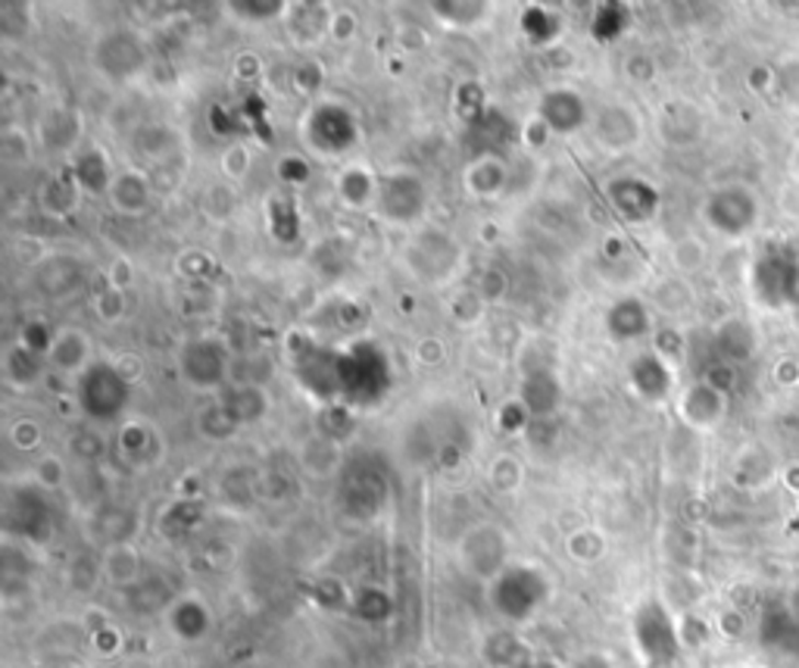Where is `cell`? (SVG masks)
<instances>
[{
  "label": "cell",
  "mask_w": 799,
  "mask_h": 668,
  "mask_svg": "<svg viewBox=\"0 0 799 668\" xmlns=\"http://www.w3.org/2000/svg\"><path fill=\"white\" fill-rule=\"evenodd\" d=\"M393 385L385 347L375 341H356L341 350V404L347 409H369L388 397Z\"/></svg>",
  "instance_id": "1"
},
{
  "label": "cell",
  "mask_w": 799,
  "mask_h": 668,
  "mask_svg": "<svg viewBox=\"0 0 799 668\" xmlns=\"http://www.w3.org/2000/svg\"><path fill=\"white\" fill-rule=\"evenodd\" d=\"M553 593L550 578L537 566H506L491 585H488V600L496 615L506 622H528L540 609L547 607Z\"/></svg>",
  "instance_id": "2"
},
{
  "label": "cell",
  "mask_w": 799,
  "mask_h": 668,
  "mask_svg": "<svg viewBox=\"0 0 799 668\" xmlns=\"http://www.w3.org/2000/svg\"><path fill=\"white\" fill-rule=\"evenodd\" d=\"M287 353L294 363V378L309 397L322 404H341V350L316 344L307 335H294Z\"/></svg>",
  "instance_id": "3"
},
{
  "label": "cell",
  "mask_w": 799,
  "mask_h": 668,
  "mask_svg": "<svg viewBox=\"0 0 799 668\" xmlns=\"http://www.w3.org/2000/svg\"><path fill=\"white\" fill-rule=\"evenodd\" d=\"M375 216L381 223L397 228H412L422 223L429 210V184L412 169H390L378 176V194H375Z\"/></svg>",
  "instance_id": "4"
},
{
  "label": "cell",
  "mask_w": 799,
  "mask_h": 668,
  "mask_svg": "<svg viewBox=\"0 0 799 668\" xmlns=\"http://www.w3.org/2000/svg\"><path fill=\"white\" fill-rule=\"evenodd\" d=\"M132 385L116 363H91L76 378V400L94 422H113L128 406Z\"/></svg>",
  "instance_id": "5"
},
{
  "label": "cell",
  "mask_w": 799,
  "mask_h": 668,
  "mask_svg": "<svg viewBox=\"0 0 799 668\" xmlns=\"http://www.w3.org/2000/svg\"><path fill=\"white\" fill-rule=\"evenodd\" d=\"M403 265L419 282L447 284L463 265V247L447 231L425 228L403 247Z\"/></svg>",
  "instance_id": "6"
},
{
  "label": "cell",
  "mask_w": 799,
  "mask_h": 668,
  "mask_svg": "<svg viewBox=\"0 0 799 668\" xmlns=\"http://www.w3.org/2000/svg\"><path fill=\"white\" fill-rule=\"evenodd\" d=\"M300 135L309 150H316L319 157H341L359 138L356 120L344 103H316L307 113V120L300 125Z\"/></svg>",
  "instance_id": "7"
},
{
  "label": "cell",
  "mask_w": 799,
  "mask_h": 668,
  "mask_svg": "<svg viewBox=\"0 0 799 668\" xmlns=\"http://www.w3.org/2000/svg\"><path fill=\"white\" fill-rule=\"evenodd\" d=\"M681 629L659 600H647L635 615V647L647 666H669L681 653Z\"/></svg>",
  "instance_id": "8"
},
{
  "label": "cell",
  "mask_w": 799,
  "mask_h": 668,
  "mask_svg": "<svg viewBox=\"0 0 799 668\" xmlns=\"http://www.w3.org/2000/svg\"><path fill=\"white\" fill-rule=\"evenodd\" d=\"M703 216L721 238H743L758 219L756 194L743 184L718 188L703 203Z\"/></svg>",
  "instance_id": "9"
},
{
  "label": "cell",
  "mask_w": 799,
  "mask_h": 668,
  "mask_svg": "<svg viewBox=\"0 0 799 668\" xmlns=\"http://www.w3.org/2000/svg\"><path fill=\"white\" fill-rule=\"evenodd\" d=\"M506 553H510V541H506L503 528L491 525V522L469 528L459 541V563L471 578H478L484 585H491L493 578L510 566Z\"/></svg>",
  "instance_id": "10"
},
{
  "label": "cell",
  "mask_w": 799,
  "mask_h": 668,
  "mask_svg": "<svg viewBox=\"0 0 799 668\" xmlns=\"http://www.w3.org/2000/svg\"><path fill=\"white\" fill-rule=\"evenodd\" d=\"M179 372L201 394H213L226 385L228 378V347L219 338H194L182 347Z\"/></svg>",
  "instance_id": "11"
},
{
  "label": "cell",
  "mask_w": 799,
  "mask_h": 668,
  "mask_svg": "<svg viewBox=\"0 0 799 668\" xmlns=\"http://www.w3.org/2000/svg\"><path fill=\"white\" fill-rule=\"evenodd\" d=\"M44 487L22 485L10 490L7 507H3V519H7V531H16L25 541H42L50 528V507L47 497L42 494Z\"/></svg>",
  "instance_id": "12"
},
{
  "label": "cell",
  "mask_w": 799,
  "mask_h": 668,
  "mask_svg": "<svg viewBox=\"0 0 799 668\" xmlns=\"http://www.w3.org/2000/svg\"><path fill=\"white\" fill-rule=\"evenodd\" d=\"M606 197L609 206L615 210V216L628 225H643L650 219H657L659 213V191L643 179L635 176H621L606 188Z\"/></svg>",
  "instance_id": "13"
},
{
  "label": "cell",
  "mask_w": 799,
  "mask_h": 668,
  "mask_svg": "<svg viewBox=\"0 0 799 668\" xmlns=\"http://www.w3.org/2000/svg\"><path fill=\"white\" fill-rule=\"evenodd\" d=\"M537 120L550 128V135L569 138L587 125L591 113H587V101L574 88H550L537 103Z\"/></svg>",
  "instance_id": "14"
},
{
  "label": "cell",
  "mask_w": 799,
  "mask_h": 668,
  "mask_svg": "<svg viewBox=\"0 0 799 668\" xmlns=\"http://www.w3.org/2000/svg\"><path fill=\"white\" fill-rule=\"evenodd\" d=\"M147 63V50L138 35L132 32H110L98 44V69L110 79H132Z\"/></svg>",
  "instance_id": "15"
},
{
  "label": "cell",
  "mask_w": 799,
  "mask_h": 668,
  "mask_svg": "<svg viewBox=\"0 0 799 668\" xmlns=\"http://www.w3.org/2000/svg\"><path fill=\"white\" fill-rule=\"evenodd\" d=\"M522 406L528 409L534 419H547L553 416L559 404H562V385L556 378L550 365H532L522 372V394H518Z\"/></svg>",
  "instance_id": "16"
},
{
  "label": "cell",
  "mask_w": 799,
  "mask_h": 668,
  "mask_svg": "<svg viewBox=\"0 0 799 668\" xmlns=\"http://www.w3.org/2000/svg\"><path fill=\"white\" fill-rule=\"evenodd\" d=\"M640 141V122L625 103H606L596 116V144L606 150H631Z\"/></svg>",
  "instance_id": "17"
},
{
  "label": "cell",
  "mask_w": 799,
  "mask_h": 668,
  "mask_svg": "<svg viewBox=\"0 0 799 668\" xmlns=\"http://www.w3.org/2000/svg\"><path fill=\"white\" fill-rule=\"evenodd\" d=\"M724 412H728V397H724V390H718L709 382L690 385L681 397V419L699 431L716 428L724 419Z\"/></svg>",
  "instance_id": "18"
},
{
  "label": "cell",
  "mask_w": 799,
  "mask_h": 668,
  "mask_svg": "<svg viewBox=\"0 0 799 668\" xmlns=\"http://www.w3.org/2000/svg\"><path fill=\"white\" fill-rule=\"evenodd\" d=\"M165 625L179 641L194 644V641H204L213 629V612L201 597H179L165 609Z\"/></svg>",
  "instance_id": "19"
},
{
  "label": "cell",
  "mask_w": 799,
  "mask_h": 668,
  "mask_svg": "<svg viewBox=\"0 0 799 668\" xmlns=\"http://www.w3.org/2000/svg\"><path fill=\"white\" fill-rule=\"evenodd\" d=\"M650 328H653L650 309L640 304L637 297H625V301H618V304L609 306V313H606V335H609L613 341H618V344L647 338Z\"/></svg>",
  "instance_id": "20"
},
{
  "label": "cell",
  "mask_w": 799,
  "mask_h": 668,
  "mask_svg": "<svg viewBox=\"0 0 799 668\" xmlns=\"http://www.w3.org/2000/svg\"><path fill=\"white\" fill-rule=\"evenodd\" d=\"M429 13L441 25L471 32V29H481L493 20L496 3H488V0H437V3H429Z\"/></svg>",
  "instance_id": "21"
},
{
  "label": "cell",
  "mask_w": 799,
  "mask_h": 668,
  "mask_svg": "<svg viewBox=\"0 0 799 668\" xmlns=\"http://www.w3.org/2000/svg\"><path fill=\"white\" fill-rule=\"evenodd\" d=\"M150 179L144 176L141 169H125L119 176H113V184H110V203L123 213V216H144L150 210Z\"/></svg>",
  "instance_id": "22"
},
{
  "label": "cell",
  "mask_w": 799,
  "mask_h": 668,
  "mask_svg": "<svg viewBox=\"0 0 799 668\" xmlns=\"http://www.w3.org/2000/svg\"><path fill=\"white\" fill-rule=\"evenodd\" d=\"M631 387L643 400H662L672 390V365L659 353H640L631 363Z\"/></svg>",
  "instance_id": "23"
},
{
  "label": "cell",
  "mask_w": 799,
  "mask_h": 668,
  "mask_svg": "<svg viewBox=\"0 0 799 668\" xmlns=\"http://www.w3.org/2000/svg\"><path fill=\"white\" fill-rule=\"evenodd\" d=\"M510 182V169L496 154H481L466 166L463 172V184L471 197H496Z\"/></svg>",
  "instance_id": "24"
},
{
  "label": "cell",
  "mask_w": 799,
  "mask_h": 668,
  "mask_svg": "<svg viewBox=\"0 0 799 668\" xmlns=\"http://www.w3.org/2000/svg\"><path fill=\"white\" fill-rule=\"evenodd\" d=\"M331 10L322 3H294L287 13V32L297 44H319L331 35Z\"/></svg>",
  "instance_id": "25"
},
{
  "label": "cell",
  "mask_w": 799,
  "mask_h": 668,
  "mask_svg": "<svg viewBox=\"0 0 799 668\" xmlns=\"http://www.w3.org/2000/svg\"><path fill=\"white\" fill-rule=\"evenodd\" d=\"M88 353H91V344H88V335L79 331V328H66L57 335V341L50 347L47 353V363L50 369H60V372H72V375H82L88 369Z\"/></svg>",
  "instance_id": "26"
},
{
  "label": "cell",
  "mask_w": 799,
  "mask_h": 668,
  "mask_svg": "<svg viewBox=\"0 0 799 668\" xmlns=\"http://www.w3.org/2000/svg\"><path fill=\"white\" fill-rule=\"evenodd\" d=\"M222 409L228 412V419L235 426H244V422H260L269 412V397L266 390L260 385H241L228 387L222 394Z\"/></svg>",
  "instance_id": "27"
},
{
  "label": "cell",
  "mask_w": 799,
  "mask_h": 668,
  "mask_svg": "<svg viewBox=\"0 0 799 668\" xmlns=\"http://www.w3.org/2000/svg\"><path fill=\"white\" fill-rule=\"evenodd\" d=\"M338 194L341 201L353 206V210H366V206H375V194H378V176L366 169L363 162L356 166H347L341 176H338Z\"/></svg>",
  "instance_id": "28"
},
{
  "label": "cell",
  "mask_w": 799,
  "mask_h": 668,
  "mask_svg": "<svg viewBox=\"0 0 799 668\" xmlns=\"http://www.w3.org/2000/svg\"><path fill=\"white\" fill-rule=\"evenodd\" d=\"M103 578L110 585H119V588H132L141 575V556L132 544H113V547L103 550L101 556Z\"/></svg>",
  "instance_id": "29"
},
{
  "label": "cell",
  "mask_w": 799,
  "mask_h": 668,
  "mask_svg": "<svg viewBox=\"0 0 799 668\" xmlns=\"http://www.w3.org/2000/svg\"><path fill=\"white\" fill-rule=\"evenodd\" d=\"M72 179L76 184L88 191V194H101V191H110L113 184V176H110V160L106 154L98 150V147H88L76 157V166H72Z\"/></svg>",
  "instance_id": "30"
},
{
  "label": "cell",
  "mask_w": 799,
  "mask_h": 668,
  "mask_svg": "<svg viewBox=\"0 0 799 668\" xmlns=\"http://www.w3.org/2000/svg\"><path fill=\"white\" fill-rule=\"evenodd\" d=\"M718 350L731 360V363H746L756 353V335L743 319H728L718 325L716 331Z\"/></svg>",
  "instance_id": "31"
},
{
  "label": "cell",
  "mask_w": 799,
  "mask_h": 668,
  "mask_svg": "<svg viewBox=\"0 0 799 668\" xmlns=\"http://www.w3.org/2000/svg\"><path fill=\"white\" fill-rule=\"evenodd\" d=\"M79 282H82V263L69 260V257H57V260L44 263L42 272H38V284L50 297H62V294L76 291Z\"/></svg>",
  "instance_id": "32"
},
{
  "label": "cell",
  "mask_w": 799,
  "mask_h": 668,
  "mask_svg": "<svg viewBox=\"0 0 799 668\" xmlns=\"http://www.w3.org/2000/svg\"><path fill=\"white\" fill-rule=\"evenodd\" d=\"M484 656H488V663L493 668H522L528 663V649L510 631L491 634V641L484 647Z\"/></svg>",
  "instance_id": "33"
},
{
  "label": "cell",
  "mask_w": 799,
  "mask_h": 668,
  "mask_svg": "<svg viewBox=\"0 0 799 668\" xmlns=\"http://www.w3.org/2000/svg\"><path fill=\"white\" fill-rule=\"evenodd\" d=\"M559 29H562V20H559V13L553 10H547V7H528L525 13H522V32H525V38L532 41V44H553L559 38Z\"/></svg>",
  "instance_id": "34"
},
{
  "label": "cell",
  "mask_w": 799,
  "mask_h": 668,
  "mask_svg": "<svg viewBox=\"0 0 799 668\" xmlns=\"http://www.w3.org/2000/svg\"><path fill=\"white\" fill-rule=\"evenodd\" d=\"M290 7H294V3H287V0H250V3H247V0H238V3H228V13H235V20L260 25V22L287 20Z\"/></svg>",
  "instance_id": "35"
},
{
  "label": "cell",
  "mask_w": 799,
  "mask_h": 668,
  "mask_svg": "<svg viewBox=\"0 0 799 668\" xmlns=\"http://www.w3.org/2000/svg\"><path fill=\"white\" fill-rule=\"evenodd\" d=\"M38 375H42V356L38 353L25 350L22 344L7 350V382L10 385L32 387L38 382Z\"/></svg>",
  "instance_id": "36"
},
{
  "label": "cell",
  "mask_w": 799,
  "mask_h": 668,
  "mask_svg": "<svg viewBox=\"0 0 799 668\" xmlns=\"http://www.w3.org/2000/svg\"><path fill=\"white\" fill-rule=\"evenodd\" d=\"M79 184L76 179H57V182H50L44 188V210L50 213V216H66L76 203H79Z\"/></svg>",
  "instance_id": "37"
},
{
  "label": "cell",
  "mask_w": 799,
  "mask_h": 668,
  "mask_svg": "<svg viewBox=\"0 0 799 668\" xmlns=\"http://www.w3.org/2000/svg\"><path fill=\"white\" fill-rule=\"evenodd\" d=\"M150 441H153V431L141 422H128V426L119 431V450H123L125 460L132 463H147L150 456Z\"/></svg>",
  "instance_id": "38"
},
{
  "label": "cell",
  "mask_w": 799,
  "mask_h": 668,
  "mask_svg": "<svg viewBox=\"0 0 799 668\" xmlns=\"http://www.w3.org/2000/svg\"><path fill=\"white\" fill-rule=\"evenodd\" d=\"M628 25V7L621 3H603L594 16V38L596 41H613L618 38V32Z\"/></svg>",
  "instance_id": "39"
},
{
  "label": "cell",
  "mask_w": 799,
  "mask_h": 668,
  "mask_svg": "<svg viewBox=\"0 0 799 668\" xmlns=\"http://www.w3.org/2000/svg\"><path fill=\"white\" fill-rule=\"evenodd\" d=\"M350 607L356 609V615L366 619V622H385L390 615V600L381 593V590L375 588L359 590V593L350 600Z\"/></svg>",
  "instance_id": "40"
},
{
  "label": "cell",
  "mask_w": 799,
  "mask_h": 668,
  "mask_svg": "<svg viewBox=\"0 0 799 668\" xmlns=\"http://www.w3.org/2000/svg\"><path fill=\"white\" fill-rule=\"evenodd\" d=\"M57 341V335L50 331V325L44 322H25L22 325V335H20V344L25 350H32V353H38V356H47L50 353V347Z\"/></svg>",
  "instance_id": "41"
},
{
  "label": "cell",
  "mask_w": 799,
  "mask_h": 668,
  "mask_svg": "<svg viewBox=\"0 0 799 668\" xmlns=\"http://www.w3.org/2000/svg\"><path fill=\"white\" fill-rule=\"evenodd\" d=\"M569 556L581 559V563H594L603 556V537L594 531H578L569 537Z\"/></svg>",
  "instance_id": "42"
},
{
  "label": "cell",
  "mask_w": 799,
  "mask_h": 668,
  "mask_svg": "<svg viewBox=\"0 0 799 668\" xmlns=\"http://www.w3.org/2000/svg\"><path fill=\"white\" fill-rule=\"evenodd\" d=\"M69 120H72V113H66V110L47 113V120H44V144L47 147H69V144H76V135L62 132V122Z\"/></svg>",
  "instance_id": "43"
},
{
  "label": "cell",
  "mask_w": 799,
  "mask_h": 668,
  "mask_svg": "<svg viewBox=\"0 0 799 668\" xmlns=\"http://www.w3.org/2000/svg\"><path fill=\"white\" fill-rule=\"evenodd\" d=\"M491 482L496 490H503V494H513L518 482H522V468L515 463L513 456H500L491 468Z\"/></svg>",
  "instance_id": "44"
},
{
  "label": "cell",
  "mask_w": 799,
  "mask_h": 668,
  "mask_svg": "<svg viewBox=\"0 0 799 668\" xmlns=\"http://www.w3.org/2000/svg\"><path fill=\"white\" fill-rule=\"evenodd\" d=\"M478 313H481V297L469 291V294H459L456 301H453V316L459 319L463 325L469 322H478Z\"/></svg>",
  "instance_id": "45"
},
{
  "label": "cell",
  "mask_w": 799,
  "mask_h": 668,
  "mask_svg": "<svg viewBox=\"0 0 799 668\" xmlns=\"http://www.w3.org/2000/svg\"><path fill=\"white\" fill-rule=\"evenodd\" d=\"M500 422H503L506 431H518V428H525V422H528V409L522 406V400H513V404L503 409V419Z\"/></svg>",
  "instance_id": "46"
},
{
  "label": "cell",
  "mask_w": 799,
  "mask_h": 668,
  "mask_svg": "<svg viewBox=\"0 0 799 668\" xmlns=\"http://www.w3.org/2000/svg\"><path fill=\"white\" fill-rule=\"evenodd\" d=\"M522 138H525V141H528V144H532V147H540V144L550 141V128H547L544 122H540V120H537V116H534V120L528 122L525 128H522Z\"/></svg>",
  "instance_id": "47"
},
{
  "label": "cell",
  "mask_w": 799,
  "mask_h": 668,
  "mask_svg": "<svg viewBox=\"0 0 799 668\" xmlns=\"http://www.w3.org/2000/svg\"><path fill=\"white\" fill-rule=\"evenodd\" d=\"M282 176L290 179V182H307L309 166L300 160V157H285V160H282Z\"/></svg>",
  "instance_id": "48"
},
{
  "label": "cell",
  "mask_w": 799,
  "mask_h": 668,
  "mask_svg": "<svg viewBox=\"0 0 799 668\" xmlns=\"http://www.w3.org/2000/svg\"><path fill=\"white\" fill-rule=\"evenodd\" d=\"M38 438H42L38 426H32V422H25V426H16V446H25V450H32V446L38 444Z\"/></svg>",
  "instance_id": "49"
},
{
  "label": "cell",
  "mask_w": 799,
  "mask_h": 668,
  "mask_svg": "<svg viewBox=\"0 0 799 668\" xmlns=\"http://www.w3.org/2000/svg\"><path fill=\"white\" fill-rule=\"evenodd\" d=\"M572 668H609V666H606V659H600V656H584V659H578Z\"/></svg>",
  "instance_id": "50"
},
{
  "label": "cell",
  "mask_w": 799,
  "mask_h": 668,
  "mask_svg": "<svg viewBox=\"0 0 799 668\" xmlns=\"http://www.w3.org/2000/svg\"><path fill=\"white\" fill-rule=\"evenodd\" d=\"M522 668H556V666L553 663H547V659H528Z\"/></svg>",
  "instance_id": "51"
}]
</instances>
